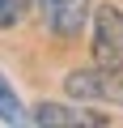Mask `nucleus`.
Returning <instances> with one entry per match:
<instances>
[{
  "label": "nucleus",
  "instance_id": "f257e3e1",
  "mask_svg": "<svg viewBox=\"0 0 123 128\" xmlns=\"http://www.w3.org/2000/svg\"><path fill=\"white\" fill-rule=\"evenodd\" d=\"M64 90L72 98H106L123 107V64L110 68V64H98V68H81L64 77Z\"/></svg>",
  "mask_w": 123,
  "mask_h": 128
},
{
  "label": "nucleus",
  "instance_id": "f03ea898",
  "mask_svg": "<svg viewBox=\"0 0 123 128\" xmlns=\"http://www.w3.org/2000/svg\"><path fill=\"white\" fill-rule=\"evenodd\" d=\"M93 60L110 68L123 64V13L115 4H102L93 13Z\"/></svg>",
  "mask_w": 123,
  "mask_h": 128
},
{
  "label": "nucleus",
  "instance_id": "7ed1b4c3",
  "mask_svg": "<svg viewBox=\"0 0 123 128\" xmlns=\"http://www.w3.org/2000/svg\"><path fill=\"white\" fill-rule=\"evenodd\" d=\"M38 9H42V22L51 26V34L77 38L89 17V0H38Z\"/></svg>",
  "mask_w": 123,
  "mask_h": 128
},
{
  "label": "nucleus",
  "instance_id": "20e7f679",
  "mask_svg": "<svg viewBox=\"0 0 123 128\" xmlns=\"http://www.w3.org/2000/svg\"><path fill=\"white\" fill-rule=\"evenodd\" d=\"M34 124H51V128H72V124H106V115H93V111H81V107H59V102H38L34 107Z\"/></svg>",
  "mask_w": 123,
  "mask_h": 128
},
{
  "label": "nucleus",
  "instance_id": "39448f33",
  "mask_svg": "<svg viewBox=\"0 0 123 128\" xmlns=\"http://www.w3.org/2000/svg\"><path fill=\"white\" fill-rule=\"evenodd\" d=\"M0 120H4V124H21V102H17V94L4 86V77H0Z\"/></svg>",
  "mask_w": 123,
  "mask_h": 128
},
{
  "label": "nucleus",
  "instance_id": "423d86ee",
  "mask_svg": "<svg viewBox=\"0 0 123 128\" xmlns=\"http://www.w3.org/2000/svg\"><path fill=\"white\" fill-rule=\"evenodd\" d=\"M21 17V0H0V26H13Z\"/></svg>",
  "mask_w": 123,
  "mask_h": 128
}]
</instances>
